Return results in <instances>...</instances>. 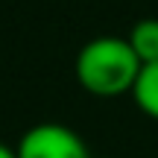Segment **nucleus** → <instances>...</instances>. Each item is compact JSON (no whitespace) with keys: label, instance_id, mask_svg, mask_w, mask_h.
<instances>
[{"label":"nucleus","instance_id":"nucleus-1","mask_svg":"<svg viewBox=\"0 0 158 158\" xmlns=\"http://www.w3.org/2000/svg\"><path fill=\"white\" fill-rule=\"evenodd\" d=\"M141 68L143 64L129 47V41L117 38V35H100V38L88 41L73 62L76 82L91 97H102V100L132 94V85H135Z\"/></svg>","mask_w":158,"mask_h":158},{"label":"nucleus","instance_id":"nucleus-2","mask_svg":"<svg viewBox=\"0 0 158 158\" xmlns=\"http://www.w3.org/2000/svg\"><path fill=\"white\" fill-rule=\"evenodd\" d=\"M18 158H91L85 141L64 123H38L21 135Z\"/></svg>","mask_w":158,"mask_h":158},{"label":"nucleus","instance_id":"nucleus-3","mask_svg":"<svg viewBox=\"0 0 158 158\" xmlns=\"http://www.w3.org/2000/svg\"><path fill=\"white\" fill-rule=\"evenodd\" d=\"M132 100L147 117L158 120V62L143 64L132 85Z\"/></svg>","mask_w":158,"mask_h":158},{"label":"nucleus","instance_id":"nucleus-4","mask_svg":"<svg viewBox=\"0 0 158 158\" xmlns=\"http://www.w3.org/2000/svg\"><path fill=\"white\" fill-rule=\"evenodd\" d=\"M126 41H129V47L135 50V56L141 59V64L158 62V18H143V21H138Z\"/></svg>","mask_w":158,"mask_h":158},{"label":"nucleus","instance_id":"nucleus-5","mask_svg":"<svg viewBox=\"0 0 158 158\" xmlns=\"http://www.w3.org/2000/svg\"><path fill=\"white\" fill-rule=\"evenodd\" d=\"M0 158H18V152L12 147H6V143H0Z\"/></svg>","mask_w":158,"mask_h":158},{"label":"nucleus","instance_id":"nucleus-6","mask_svg":"<svg viewBox=\"0 0 158 158\" xmlns=\"http://www.w3.org/2000/svg\"><path fill=\"white\" fill-rule=\"evenodd\" d=\"M91 158H94V155H91Z\"/></svg>","mask_w":158,"mask_h":158}]
</instances>
